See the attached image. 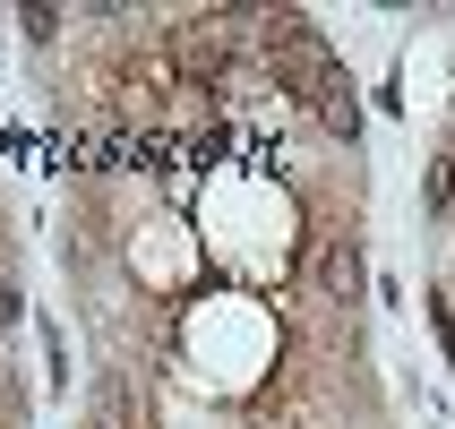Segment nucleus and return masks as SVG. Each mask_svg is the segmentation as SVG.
I'll return each instance as SVG.
<instances>
[{"mask_svg": "<svg viewBox=\"0 0 455 429\" xmlns=\"http://www.w3.org/2000/svg\"><path fill=\"white\" fill-rule=\"evenodd\" d=\"M224 26H232V9H215V18H189L172 44H164V52H172V69L189 77V86H198V77L215 86V77L232 69V35H224Z\"/></svg>", "mask_w": 455, "mask_h": 429, "instance_id": "nucleus-1", "label": "nucleus"}, {"mask_svg": "<svg viewBox=\"0 0 455 429\" xmlns=\"http://www.w3.org/2000/svg\"><path fill=\"white\" fill-rule=\"evenodd\" d=\"M86 412H95V429H147V395H138L129 378H95Z\"/></svg>", "mask_w": 455, "mask_h": 429, "instance_id": "nucleus-2", "label": "nucleus"}, {"mask_svg": "<svg viewBox=\"0 0 455 429\" xmlns=\"http://www.w3.org/2000/svg\"><path fill=\"white\" fill-rule=\"evenodd\" d=\"M309 266H318V292H327V301L353 309V292H361V250H353V241H318Z\"/></svg>", "mask_w": 455, "mask_h": 429, "instance_id": "nucleus-3", "label": "nucleus"}, {"mask_svg": "<svg viewBox=\"0 0 455 429\" xmlns=\"http://www.w3.org/2000/svg\"><path fill=\"white\" fill-rule=\"evenodd\" d=\"M318 121H327L335 138H353V129H361V95H353V77H344V69L318 77Z\"/></svg>", "mask_w": 455, "mask_h": 429, "instance_id": "nucleus-4", "label": "nucleus"}, {"mask_svg": "<svg viewBox=\"0 0 455 429\" xmlns=\"http://www.w3.org/2000/svg\"><path fill=\"white\" fill-rule=\"evenodd\" d=\"M421 198H430V215H447V206H455V147H447V155L430 163V180H421Z\"/></svg>", "mask_w": 455, "mask_h": 429, "instance_id": "nucleus-5", "label": "nucleus"}, {"mask_svg": "<svg viewBox=\"0 0 455 429\" xmlns=\"http://www.w3.org/2000/svg\"><path fill=\"white\" fill-rule=\"evenodd\" d=\"M430 327H438V344H447V361H455V292H430Z\"/></svg>", "mask_w": 455, "mask_h": 429, "instance_id": "nucleus-6", "label": "nucleus"}, {"mask_svg": "<svg viewBox=\"0 0 455 429\" xmlns=\"http://www.w3.org/2000/svg\"><path fill=\"white\" fill-rule=\"evenodd\" d=\"M26 318V301H18V283H0V327H18Z\"/></svg>", "mask_w": 455, "mask_h": 429, "instance_id": "nucleus-7", "label": "nucleus"}, {"mask_svg": "<svg viewBox=\"0 0 455 429\" xmlns=\"http://www.w3.org/2000/svg\"><path fill=\"white\" fill-rule=\"evenodd\" d=\"M0 283H9V275H0Z\"/></svg>", "mask_w": 455, "mask_h": 429, "instance_id": "nucleus-8", "label": "nucleus"}]
</instances>
